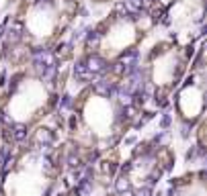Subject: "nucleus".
I'll list each match as a JSON object with an SVG mask.
<instances>
[{
	"label": "nucleus",
	"mask_w": 207,
	"mask_h": 196,
	"mask_svg": "<svg viewBox=\"0 0 207 196\" xmlns=\"http://www.w3.org/2000/svg\"><path fill=\"white\" fill-rule=\"evenodd\" d=\"M135 82L121 65L99 78L82 82L70 96V135L78 145L92 149L113 147L135 118V100L142 98L139 88L131 92Z\"/></svg>",
	"instance_id": "nucleus-1"
},
{
	"label": "nucleus",
	"mask_w": 207,
	"mask_h": 196,
	"mask_svg": "<svg viewBox=\"0 0 207 196\" xmlns=\"http://www.w3.org/2000/svg\"><path fill=\"white\" fill-rule=\"evenodd\" d=\"M64 92L59 68L25 61L0 78V127L4 133H23L43 125L58 110Z\"/></svg>",
	"instance_id": "nucleus-2"
},
{
	"label": "nucleus",
	"mask_w": 207,
	"mask_h": 196,
	"mask_svg": "<svg viewBox=\"0 0 207 196\" xmlns=\"http://www.w3.org/2000/svg\"><path fill=\"white\" fill-rule=\"evenodd\" d=\"M51 129L39 127L31 131L29 141L10 157L2 180L0 196H51L59 178L62 162L58 147L49 139Z\"/></svg>",
	"instance_id": "nucleus-3"
},
{
	"label": "nucleus",
	"mask_w": 207,
	"mask_h": 196,
	"mask_svg": "<svg viewBox=\"0 0 207 196\" xmlns=\"http://www.w3.org/2000/svg\"><path fill=\"white\" fill-rule=\"evenodd\" d=\"M193 64V49L178 45L174 41H156L139 57L138 65V86L143 98L162 106L170 102L176 86L187 76Z\"/></svg>",
	"instance_id": "nucleus-4"
},
{
	"label": "nucleus",
	"mask_w": 207,
	"mask_h": 196,
	"mask_svg": "<svg viewBox=\"0 0 207 196\" xmlns=\"http://www.w3.org/2000/svg\"><path fill=\"white\" fill-rule=\"evenodd\" d=\"M70 0H29L21 8L19 37L27 55L45 51L58 39L70 20Z\"/></svg>",
	"instance_id": "nucleus-5"
},
{
	"label": "nucleus",
	"mask_w": 207,
	"mask_h": 196,
	"mask_svg": "<svg viewBox=\"0 0 207 196\" xmlns=\"http://www.w3.org/2000/svg\"><path fill=\"white\" fill-rule=\"evenodd\" d=\"M205 84L207 82L203 51H199L197 59H193L187 76L182 78V82L170 96L176 122L191 133H195V129L205 121Z\"/></svg>",
	"instance_id": "nucleus-6"
},
{
	"label": "nucleus",
	"mask_w": 207,
	"mask_h": 196,
	"mask_svg": "<svg viewBox=\"0 0 207 196\" xmlns=\"http://www.w3.org/2000/svg\"><path fill=\"white\" fill-rule=\"evenodd\" d=\"M166 166L164 159V149L154 147L148 151H142L135 159L131 162L127 170V180L133 186H148L150 182H154L152 178L162 174V167Z\"/></svg>",
	"instance_id": "nucleus-7"
},
{
	"label": "nucleus",
	"mask_w": 207,
	"mask_h": 196,
	"mask_svg": "<svg viewBox=\"0 0 207 196\" xmlns=\"http://www.w3.org/2000/svg\"><path fill=\"white\" fill-rule=\"evenodd\" d=\"M170 196H207V184L203 172H191L178 178L170 188Z\"/></svg>",
	"instance_id": "nucleus-8"
},
{
	"label": "nucleus",
	"mask_w": 207,
	"mask_h": 196,
	"mask_svg": "<svg viewBox=\"0 0 207 196\" xmlns=\"http://www.w3.org/2000/svg\"><path fill=\"white\" fill-rule=\"evenodd\" d=\"M64 196H92V194H82V192H76V190H72V192H66Z\"/></svg>",
	"instance_id": "nucleus-9"
}]
</instances>
